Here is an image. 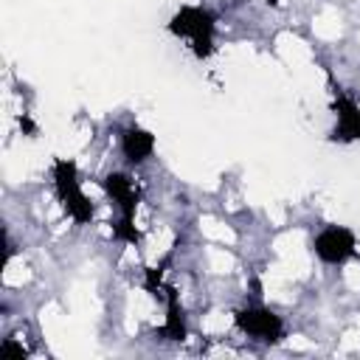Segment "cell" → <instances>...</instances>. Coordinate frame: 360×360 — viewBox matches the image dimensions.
<instances>
[{
	"label": "cell",
	"instance_id": "7",
	"mask_svg": "<svg viewBox=\"0 0 360 360\" xmlns=\"http://www.w3.org/2000/svg\"><path fill=\"white\" fill-rule=\"evenodd\" d=\"M118 146L129 166H143L155 155V135L138 124H129L118 132Z\"/></svg>",
	"mask_w": 360,
	"mask_h": 360
},
{
	"label": "cell",
	"instance_id": "9",
	"mask_svg": "<svg viewBox=\"0 0 360 360\" xmlns=\"http://www.w3.org/2000/svg\"><path fill=\"white\" fill-rule=\"evenodd\" d=\"M0 357H6V360H22V357H28V349L20 346L14 338H6L0 343Z\"/></svg>",
	"mask_w": 360,
	"mask_h": 360
},
{
	"label": "cell",
	"instance_id": "5",
	"mask_svg": "<svg viewBox=\"0 0 360 360\" xmlns=\"http://www.w3.org/2000/svg\"><path fill=\"white\" fill-rule=\"evenodd\" d=\"M312 253L329 267L346 264L357 253V236L346 225H323L312 236Z\"/></svg>",
	"mask_w": 360,
	"mask_h": 360
},
{
	"label": "cell",
	"instance_id": "6",
	"mask_svg": "<svg viewBox=\"0 0 360 360\" xmlns=\"http://www.w3.org/2000/svg\"><path fill=\"white\" fill-rule=\"evenodd\" d=\"M332 110H335L332 141H340V143H354V141H360V104H357L349 93H343L340 87H335Z\"/></svg>",
	"mask_w": 360,
	"mask_h": 360
},
{
	"label": "cell",
	"instance_id": "3",
	"mask_svg": "<svg viewBox=\"0 0 360 360\" xmlns=\"http://www.w3.org/2000/svg\"><path fill=\"white\" fill-rule=\"evenodd\" d=\"M51 177H53L56 200L62 202L65 214H68L76 225L93 222V214H96V211H93V202L87 200V194H84V188H82L76 163L68 160V158H56L53 166H51Z\"/></svg>",
	"mask_w": 360,
	"mask_h": 360
},
{
	"label": "cell",
	"instance_id": "2",
	"mask_svg": "<svg viewBox=\"0 0 360 360\" xmlns=\"http://www.w3.org/2000/svg\"><path fill=\"white\" fill-rule=\"evenodd\" d=\"M101 188L107 191V197L115 202L118 208V222L112 228V236L129 245H138L141 233L135 231V211H138V186L129 174L124 172H110L101 177Z\"/></svg>",
	"mask_w": 360,
	"mask_h": 360
},
{
	"label": "cell",
	"instance_id": "8",
	"mask_svg": "<svg viewBox=\"0 0 360 360\" xmlns=\"http://www.w3.org/2000/svg\"><path fill=\"white\" fill-rule=\"evenodd\" d=\"M166 321L160 326V335L166 340H186V318H183V307L177 301V292L172 287H166Z\"/></svg>",
	"mask_w": 360,
	"mask_h": 360
},
{
	"label": "cell",
	"instance_id": "4",
	"mask_svg": "<svg viewBox=\"0 0 360 360\" xmlns=\"http://www.w3.org/2000/svg\"><path fill=\"white\" fill-rule=\"evenodd\" d=\"M233 326L245 338H250L256 343H267V346L281 343L284 335H287V326H284L281 315L267 309V307H242V309H236L233 312Z\"/></svg>",
	"mask_w": 360,
	"mask_h": 360
},
{
	"label": "cell",
	"instance_id": "1",
	"mask_svg": "<svg viewBox=\"0 0 360 360\" xmlns=\"http://www.w3.org/2000/svg\"><path fill=\"white\" fill-rule=\"evenodd\" d=\"M166 28L172 37L183 39L197 59H208L217 48V17L202 6H180L169 17Z\"/></svg>",
	"mask_w": 360,
	"mask_h": 360
}]
</instances>
